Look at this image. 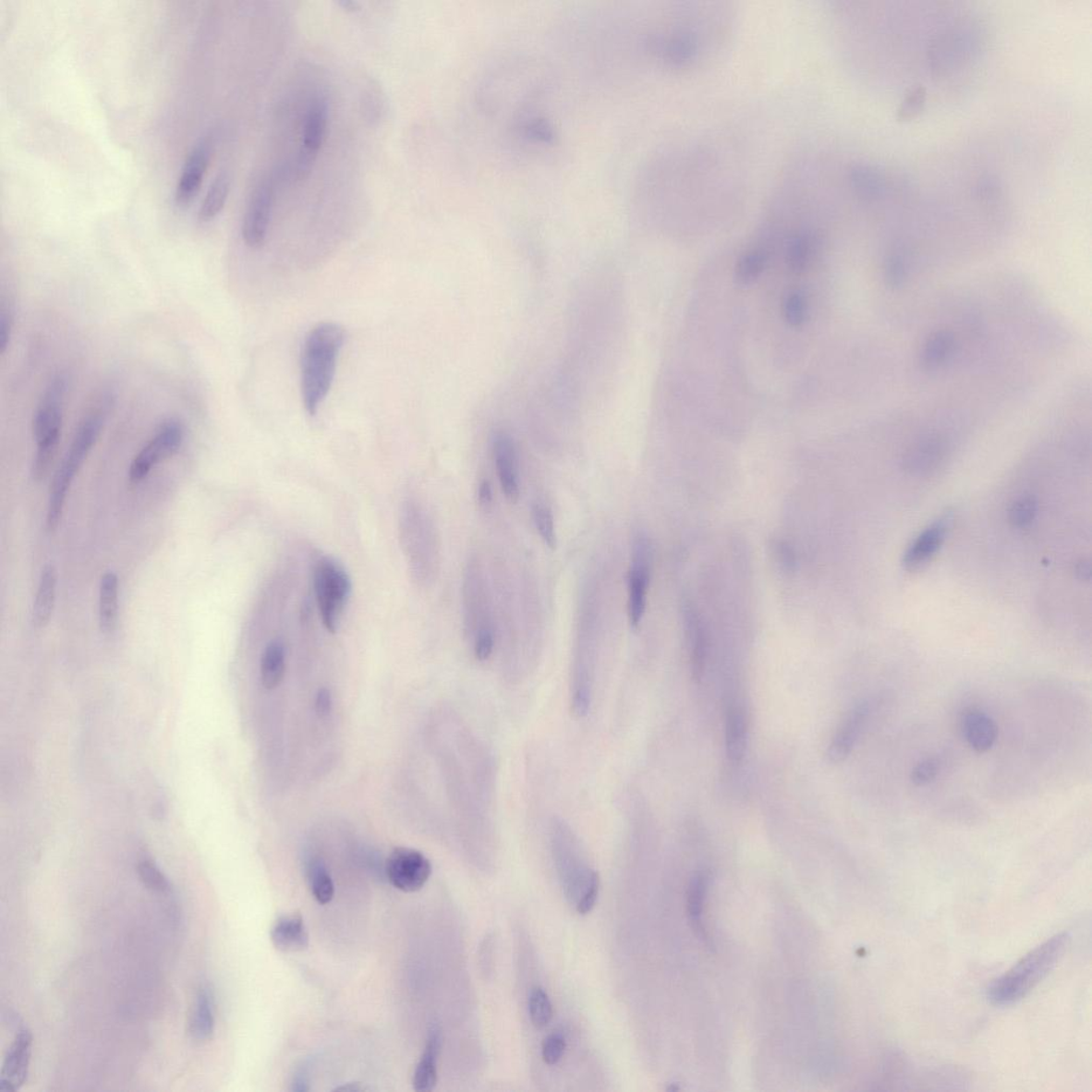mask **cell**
Segmentation results:
<instances>
[{"mask_svg": "<svg viewBox=\"0 0 1092 1092\" xmlns=\"http://www.w3.org/2000/svg\"><path fill=\"white\" fill-rule=\"evenodd\" d=\"M1069 940L1067 932H1062L1026 953L1004 976L993 981L988 989V1000L993 1005L1008 1006L1025 999L1060 963Z\"/></svg>", "mask_w": 1092, "mask_h": 1092, "instance_id": "cell-2", "label": "cell"}, {"mask_svg": "<svg viewBox=\"0 0 1092 1092\" xmlns=\"http://www.w3.org/2000/svg\"><path fill=\"white\" fill-rule=\"evenodd\" d=\"M394 888L414 893L424 888L432 873L430 860L417 849L397 847L391 853L385 867Z\"/></svg>", "mask_w": 1092, "mask_h": 1092, "instance_id": "cell-10", "label": "cell"}, {"mask_svg": "<svg viewBox=\"0 0 1092 1092\" xmlns=\"http://www.w3.org/2000/svg\"><path fill=\"white\" fill-rule=\"evenodd\" d=\"M479 496V504H480L481 507H483L485 509H489L491 506H492V503H493L492 488H491L490 482L488 480H483L480 483Z\"/></svg>", "mask_w": 1092, "mask_h": 1092, "instance_id": "cell-46", "label": "cell"}, {"mask_svg": "<svg viewBox=\"0 0 1092 1092\" xmlns=\"http://www.w3.org/2000/svg\"><path fill=\"white\" fill-rule=\"evenodd\" d=\"M314 592L322 625L336 633L351 594V580L344 566L330 557L318 561L314 570Z\"/></svg>", "mask_w": 1092, "mask_h": 1092, "instance_id": "cell-6", "label": "cell"}, {"mask_svg": "<svg viewBox=\"0 0 1092 1092\" xmlns=\"http://www.w3.org/2000/svg\"><path fill=\"white\" fill-rule=\"evenodd\" d=\"M767 260L769 257L761 249L744 254L739 259L735 269V276L739 285H750L755 283L763 273Z\"/></svg>", "mask_w": 1092, "mask_h": 1092, "instance_id": "cell-33", "label": "cell"}, {"mask_svg": "<svg viewBox=\"0 0 1092 1092\" xmlns=\"http://www.w3.org/2000/svg\"><path fill=\"white\" fill-rule=\"evenodd\" d=\"M67 386V378L64 375L54 378L34 413L32 432L37 442V453L33 459L31 475L37 481L45 479L56 457Z\"/></svg>", "mask_w": 1092, "mask_h": 1092, "instance_id": "cell-4", "label": "cell"}, {"mask_svg": "<svg viewBox=\"0 0 1092 1092\" xmlns=\"http://www.w3.org/2000/svg\"><path fill=\"white\" fill-rule=\"evenodd\" d=\"M924 99H925V92L923 91V90L922 89L916 90V91L914 92V94L910 95L908 100L904 102L905 103H904V109L902 110L904 115H912V114L916 113V110L920 109V107L922 106V103H924Z\"/></svg>", "mask_w": 1092, "mask_h": 1092, "instance_id": "cell-45", "label": "cell"}, {"mask_svg": "<svg viewBox=\"0 0 1092 1092\" xmlns=\"http://www.w3.org/2000/svg\"><path fill=\"white\" fill-rule=\"evenodd\" d=\"M337 6L347 13H357L362 10L361 4L354 2V0H341V2H337Z\"/></svg>", "mask_w": 1092, "mask_h": 1092, "instance_id": "cell-49", "label": "cell"}, {"mask_svg": "<svg viewBox=\"0 0 1092 1092\" xmlns=\"http://www.w3.org/2000/svg\"><path fill=\"white\" fill-rule=\"evenodd\" d=\"M285 674V649L281 641L274 640L265 649L261 661V680L268 690L280 686Z\"/></svg>", "mask_w": 1092, "mask_h": 1092, "instance_id": "cell-27", "label": "cell"}, {"mask_svg": "<svg viewBox=\"0 0 1092 1092\" xmlns=\"http://www.w3.org/2000/svg\"><path fill=\"white\" fill-rule=\"evenodd\" d=\"M465 616L468 636L473 640L475 658L487 661L493 653L495 633L489 601L479 566L468 564L465 579Z\"/></svg>", "mask_w": 1092, "mask_h": 1092, "instance_id": "cell-5", "label": "cell"}, {"mask_svg": "<svg viewBox=\"0 0 1092 1092\" xmlns=\"http://www.w3.org/2000/svg\"><path fill=\"white\" fill-rule=\"evenodd\" d=\"M748 723L741 708L732 707L725 718V751L732 763L742 761L747 750Z\"/></svg>", "mask_w": 1092, "mask_h": 1092, "instance_id": "cell-23", "label": "cell"}, {"mask_svg": "<svg viewBox=\"0 0 1092 1092\" xmlns=\"http://www.w3.org/2000/svg\"><path fill=\"white\" fill-rule=\"evenodd\" d=\"M31 1053L32 1035L29 1029H23L16 1036L6 1054L0 1074V1090L16 1092L24 1086L29 1076Z\"/></svg>", "mask_w": 1092, "mask_h": 1092, "instance_id": "cell-13", "label": "cell"}, {"mask_svg": "<svg viewBox=\"0 0 1092 1092\" xmlns=\"http://www.w3.org/2000/svg\"><path fill=\"white\" fill-rule=\"evenodd\" d=\"M941 770V761L937 757H928L917 762L910 773L911 783L925 786L934 783Z\"/></svg>", "mask_w": 1092, "mask_h": 1092, "instance_id": "cell-39", "label": "cell"}, {"mask_svg": "<svg viewBox=\"0 0 1092 1092\" xmlns=\"http://www.w3.org/2000/svg\"><path fill=\"white\" fill-rule=\"evenodd\" d=\"M442 1037L440 1028L432 1025L428 1033L426 1048L413 1076V1088L419 1092L432 1091L438 1083V1057Z\"/></svg>", "mask_w": 1092, "mask_h": 1092, "instance_id": "cell-21", "label": "cell"}, {"mask_svg": "<svg viewBox=\"0 0 1092 1092\" xmlns=\"http://www.w3.org/2000/svg\"><path fill=\"white\" fill-rule=\"evenodd\" d=\"M345 331L334 322L310 329L301 351V395L304 409L314 417L334 384Z\"/></svg>", "mask_w": 1092, "mask_h": 1092, "instance_id": "cell-1", "label": "cell"}, {"mask_svg": "<svg viewBox=\"0 0 1092 1092\" xmlns=\"http://www.w3.org/2000/svg\"><path fill=\"white\" fill-rule=\"evenodd\" d=\"M365 1090H368V1088H365L363 1085L359 1083H348L341 1085V1086L336 1087L334 1091L361 1092Z\"/></svg>", "mask_w": 1092, "mask_h": 1092, "instance_id": "cell-50", "label": "cell"}, {"mask_svg": "<svg viewBox=\"0 0 1092 1092\" xmlns=\"http://www.w3.org/2000/svg\"><path fill=\"white\" fill-rule=\"evenodd\" d=\"M709 878L705 873H697L691 880L687 891L688 914L694 930L698 936H704L702 911L705 892H707Z\"/></svg>", "mask_w": 1092, "mask_h": 1092, "instance_id": "cell-31", "label": "cell"}, {"mask_svg": "<svg viewBox=\"0 0 1092 1092\" xmlns=\"http://www.w3.org/2000/svg\"><path fill=\"white\" fill-rule=\"evenodd\" d=\"M950 528V518H939L926 528L905 551L903 564L905 569L917 570L928 564L943 545Z\"/></svg>", "mask_w": 1092, "mask_h": 1092, "instance_id": "cell-16", "label": "cell"}, {"mask_svg": "<svg viewBox=\"0 0 1092 1092\" xmlns=\"http://www.w3.org/2000/svg\"><path fill=\"white\" fill-rule=\"evenodd\" d=\"M308 874L315 900L321 904L331 903L334 897V883L326 866L321 860L310 861Z\"/></svg>", "mask_w": 1092, "mask_h": 1092, "instance_id": "cell-32", "label": "cell"}, {"mask_svg": "<svg viewBox=\"0 0 1092 1092\" xmlns=\"http://www.w3.org/2000/svg\"><path fill=\"white\" fill-rule=\"evenodd\" d=\"M119 613V578L115 573L108 572L101 579L99 600V621L103 633H113Z\"/></svg>", "mask_w": 1092, "mask_h": 1092, "instance_id": "cell-25", "label": "cell"}, {"mask_svg": "<svg viewBox=\"0 0 1092 1092\" xmlns=\"http://www.w3.org/2000/svg\"><path fill=\"white\" fill-rule=\"evenodd\" d=\"M231 189V176L229 172L221 171L213 179L205 198L200 206L199 219L210 221L219 215L229 198Z\"/></svg>", "mask_w": 1092, "mask_h": 1092, "instance_id": "cell-29", "label": "cell"}, {"mask_svg": "<svg viewBox=\"0 0 1092 1092\" xmlns=\"http://www.w3.org/2000/svg\"><path fill=\"white\" fill-rule=\"evenodd\" d=\"M184 440V428L178 420L169 419L159 430L131 462L128 477L130 482L140 483L158 463L175 455Z\"/></svg>", "mask_w": 1092, "mask_h": 1092, "instance_id": "cell-8", "label": "cell"}, {"mask_svg": "<svg viewBox=\"0 0 1092 1092\" xmlns=\"http://www.w3.org/2000/svg\"><path fill=\"white\" fill-rule=\"evenodd\" d=\"M103 423L105 412L100 410L90 413L81 421L72 445L54 477L53 486L67 491L70 489L75 475L79 473L95 442L98 441Z\"/></svg>", "mask_w": 1092, "mask_h": 1092, "instance_id": "cell-9", "label": "cell"}, {"mask_svg": "<svg viewBox=\"0 0 1092 1092\" xmlns=\"http://www.w3.org/2000/svg\"><path fill=\"white\" fill-rule=\"evenodd\" d=\"M211 155L210 142L202 141L192 149L186 159L176 188V201L179 206H188L195 199L209 168Z\"/></svg>", "mask_w": 1092, "mask_h": 1092, "instance_id": "cell-14", "label": "cell"}, {"mask_svg": "<svg viewBox=\"0 0 1092 1092\" xmlns=\"http://www.w3.org/2000/svg\"><path fill=\"white\" fill-rule=\"evenodd\" d=\"M315 709L318 716L324 718L328 717L332 710V697L330 690L322 688L318 690L315 701Z\"/></svg>", "mask_w": 1092, "mask_h": 1092, "instance_id": "cell-44", "label": "cell"}, {"mask_svg": "<svg viewBox=\"0 0 1092 1092\" xmlns=\"http://www.w3.org/2000/svg\"><path fill=\"white\" fill-rule=\"evenodd\" d=\"M532 1025L537 1028L548 1026L552 1019V1005L548 993L541 987L532 988L528 1001Z\"/></svg>", "mask_w": 1092, "mask_h": 1092, "instance_id": "cell-34", "label": "cell"}, {"mask_svg": "<svg viewBox=\"0 0 1092 1092\" xmlns=\"http://www.w3.org/2000/svg\"><path fill=\"white\" fill-rule=\"evenodd\" d=\"M870 713L868 702H862L849 711L829 745L827 757L834 764L842 763L849 757L862 734Z\"/></svg>", "mask_w": 1092, "mask_h": 1092, "instance_id": "cell-15", "label": "cell"}, {"mask_svg": "<svg viewBox=\"0 0 1092 1092\" xmlns=\"http://www.w3.org/2000/svg\"><path fill=\"white\" fill-rule=\"evenodd\" d=\"M13 327V317L10 310L3 309L0 316V352L5 354L10 341Z\"/></svg>", "mask_w": 1092, "mask_h": 1092, "instance_id": "cell-43", "label": "cell"}, {"mask_svg": "<svg viewBox=\"0 0 1092 1092\" xmlns=\"http://www.w3.org/2000/svg\"><path fill=\"white\" fill-rule=\"evenodd\" d=\"M815 237L810 232H799L790 239L789 245L786 249V264L790 271L794 273H801L806 272V269L813 258L815 250Z\"/></svg>", "mask_w": 1092, "mask_h": 1092, "instance_id": "cell-30", "label": "cell"}, {"mask_svg": "<svg viewBox=\"0 0 1092 1092\" xmlns=\"http://www.w3.org/2000/svg\"><path fill=\"white\" fill-rule=\"evenodd\" d=\"M564 1050L565 1040L564 1036L558 1033L552 1034L546 1037L543 1041L542 1059L545 1063L554 1066V1064L563 1059Z\"/></svg>", "mask_w": 1092, "mask_h": 1092, "instance_id": "cell-41", "label": "cell"}, {"mask_svg": "<svg viewBox=\"0 0 1092 1092\" xmlns=\"http://www.w3.org/2000/svg\"><path fill=\"white\" fill-rule=\"evenodd\" d=\"M399 531L413 578L421 585L430 584L437 573L439 557L438 536L430 515L417 502L405 503Z\"/></svg>", "mask_w": 1092, "mask_h": 1092, "instance_id": "cell-3", "label": "cell"}, {"mask_svg": "<svg viewBox=\"0 0 1092 1092\" xmlns=\"http://www.w3.org/2000/svg\"><path fill=\"white\" fill-rule=\"evenodd\" d=\"M215 1029L213 1001L209 987L202 986L197 993L195 1006L190 1019L189 1032L193 1039L206 1041L212 1038Z\"/></svg>", "mask_w": 1092, "mask_h": 1092, "instance_id": "cell-26", "label": "cell"}, {"mask_svg": "<svg viewBox=\"0 0 1092 1092\" xmlns=\"http://www.w3.org/2000/svg\"><path fill=\"white\" fill-rule=\"evenodd\" d=\"M532 518H534L536 529L544 544L550 549H555L557 544L555 518L551 508L542 503H536L532 507Z\"/></svg>", "mask_w": 1092, "mask_h": 1092, "instance_id": "cell-35", "label": "cell"}, {"mask_svg": "<svg viewBox=\"0 0 1092 1092\" xmlns=\"http://www.w3.org/2000/svg\"><path fill=\"white\" fill-rule=\"evenodd\" d=\"M328 126V103L326 100L316 99L310 103L304 122L302 143L297 161V178L307 179L312 172L318 153L326 138Z\"/></svg>", "mask_w": 1092, "mask_h": 1092, "instance_id": "cell-11", "label": "cell"}, {"mask_svg": "<svg viewBox=\"0 0 1092 1092\" xmlns=\"http://www.w3.org/2000/svg\"><path fill=\"white\" fill-rule=\"evenodd\" d=\"M651 571L652 546L649 538L638 532L633 539L627 577V613L633 628H637L645 616Z\"/></svg>", "mask_w": 1092, "mask_h": 1092, "instance_id": "cell-7", "label": "cell"}, {"mask_svg": "<svg viewBox=\"0 0 1092 1092\" xmlns=\"http://www.w3.org/2000/svg\"><path fill=\"white\" fill-rule=\"evenodd\" d=\"M493 454L503 493L509 502L516 503L520 497V479L513 439L506 433H497L493 441Z\"/></svg>", "mask_w": 1092, "mask_h": 1092, "instance_id": "cell-17", "label": "cell"}, {"mask_svg": "<svg viewBox=\"0 0 1092 1092\" xmlns=\"http://www.w3.org/2000/svg\"><path fill=\"white\" fill-rule=\"evenodd\" d=\"M600 891V877L597 872H592L588 886L585 891V894L577 904V912L579 915H588L592 911L594 905L598 901Z\"/></svg>", "mask_w": 1092, "mask_h": 1092, "instance_id": "cell-42", "label": "cell"}, {"mask_svg": "<svg viewBox=\"0 0 1092 1092\" xmlns=\"http://www.w3.org/2000/svg\"><path fill=\"white\" fill-rule=\"evenodd\" d=\"M907 275V265H905L902 255H891L884 266V280H886L888 287L891 289L901 288L904 285Z\"/></svg>", "mask_w": 1092, "mask_h": 1092, "instance_id": "cell-40", "label": "cell"}, {"mask_svg": "<svg viewBox=\"0 0 1092 1092\" xmlns=\"http://www.w3.org/2000/svg\"><path fill=\"white\" fill-rule=\"evenodd\" d=\"M292 1086L293 1091L296 1092H307L309 1090V1082L307 1070H301L294 1076Z\"/></svg>", "mask_w": 1092, "mask_h": 1092, "instance_id": "cell-47", "label": "cell"}, {"mask_svg": "<svg viewBox=\"0 0 1092 1092\" xmlns=\"http://www.w3.org/2000/svg\"><path fill=\"white\" fill-rule=\"evenodd\" d=\"M1075 575L1077 578H1080L1081 580H1086V582H1088L1091 576V566L1089 562L1083 561L1078 563L1075 566Z\"/></svg>", "mask_w": 1092, "mask_h": 1092, "instance_id": "cell-48", "label": "cell"}, {"mask_svg": "<svg viewBox=\"0 0 1092 1092\" xmlns=\"http://www.w3.org/2000/svg\"><path fill=\"white\" fill-rule=\"evenodd\" d=\"M1038 513V504L1032 496L1021 497L1009 509V521L1014 528H1025L1031 525Z\"/></svg>", "mask_w": 1092, "mask_h": 1092, "instance_id": "cell-37", "label": "cell"}, {"mask_svg": "<svg viewBox=\"0 0 1092 1092\" xmlns=\"http://www.w3.org/2000/svg\"><path fill=\"white\" fill-rule=\"evenodd\" d=\"M57 571L53 564H47L41 575L36 599L32 608V624L44 628L53 616L56 602Z\"/></svg>", "mask_w": 1092, "mask_h": 1092, "instance_id": "cell-22", "label": "cell"}, {"mask_svg": "<svg viewBox=\"0 0 1092 1092\" xmlns=\"http://www.w3.org/2000/svg\"><path fill=\"white\" fill-rule=\"evenodd\" d=\"M953 348L955 337L950 331L941 330L931 334L926 341L922 351V364L924 369L934 370L949 361Z\"/></svg>", "mask_w": 1092, "mask_h": 1092, "instance_id": "cell-28", "label": "cell"}, {"mask_svg": "<svg viewBox=\"0 0 1092 1092\" xmlns=\"http://www.w3.org/2000/svg\"><path fill=\"white\" fill-rule=\"evenodd\" d=\"M946 455V443L938 435H928L916 442L904 455L905 471L925 476L936 471Z\"/></svg>", "mask_w": 1092, "mask_h": 1092, "instance_id": "cell-18", "label": "cell"}, {"mask_svg": "<svg viewBox=\"0 0 1092 1092\" xmlns=\"http://www.w3.org/2000/svg\"><path fill=\"white\" fill-rule=\"evenodd\" d=\"M962 731L966 743L979 753L989 751L997 742V724L989 715L977 709L965 711Z\"/></svg>", "mask_w": 1092, "mask_h": 1092, "instance_id": "cell-20", "label": "cell"}, {"mask_svg": "<svg viewBox=\"0 0 1092 1092\" xmlns=\"http://www.w3.org/2000/svg\"><path fill=\"white\" fill-rule=\"evenodd\" d=\"M687 633L690 642L691 673L694 680L700 682L704 675L708 659V639L705 636L701 622L690 606H686Z\"/></svg>", "mask_w": 1092, "mask_h": 1092, "instance_id": "cell-24", "label": "cell"}, {"mask_svg": "<svg viewBox=\"0 0 1092 1092\" xmlns=\"http://www.w3.org/2000/svg\"><path fill=\"white\" fill-rule=\"evenodd\" d=\"M274 948L283 952H299L309 945V932L298 912L283 916L275 921L271 932Z\"/></svg>", "mask_w": 1092, "mask_h": 1092, "instance_id": "cell-19", "label": "cell"}, {"mask_svg": "<svg viewBox=\"0 0 1092 1092\" xmlns=\"http://www.w3.org/2000/svg\"><path fill=\"white\" fill-rule=\"evenodd\" d=\"M273 203V186L266 181L255 189L247 207L243 221V239L248 247L259 249L264 245Z\"/></svg>", "mask_w": 1092, "mask_h": 1092, "instance_id": "cell-12", "label": "cell"}, {"mask_svg": "<svg viewBox=\"0 0 1092 1092\" xmlns=\"http://www.w3.org/2000/svg\"><path fill=\"white\" fill-rule=\"evenodd\" d=\"M784 320L791 327L803 326L807 317V303L806 297L798 292L787 295L783 302Z\"/></svg>", "mask_w": 1092, "mask_h": 1092, "instance_id": "cell-38", "label": "cell"}, {"mask_svg": "<svg viewBox=\"0 0 1092 1092\" xmlns=\"http://www.w3.org/2000/svg\"><path fill=\"white\" fill-rule=\"evenodd\" d=\"M137 872L144 887L154 892V893L164 894L167 893L170 890L168 878L164 876L155 863L143 860L138 864Z\"/></svg>", "mask_w": 1092, "mask_h": 1092, "instance_id": "cell-36", "label": "cell"}]
</instances>
